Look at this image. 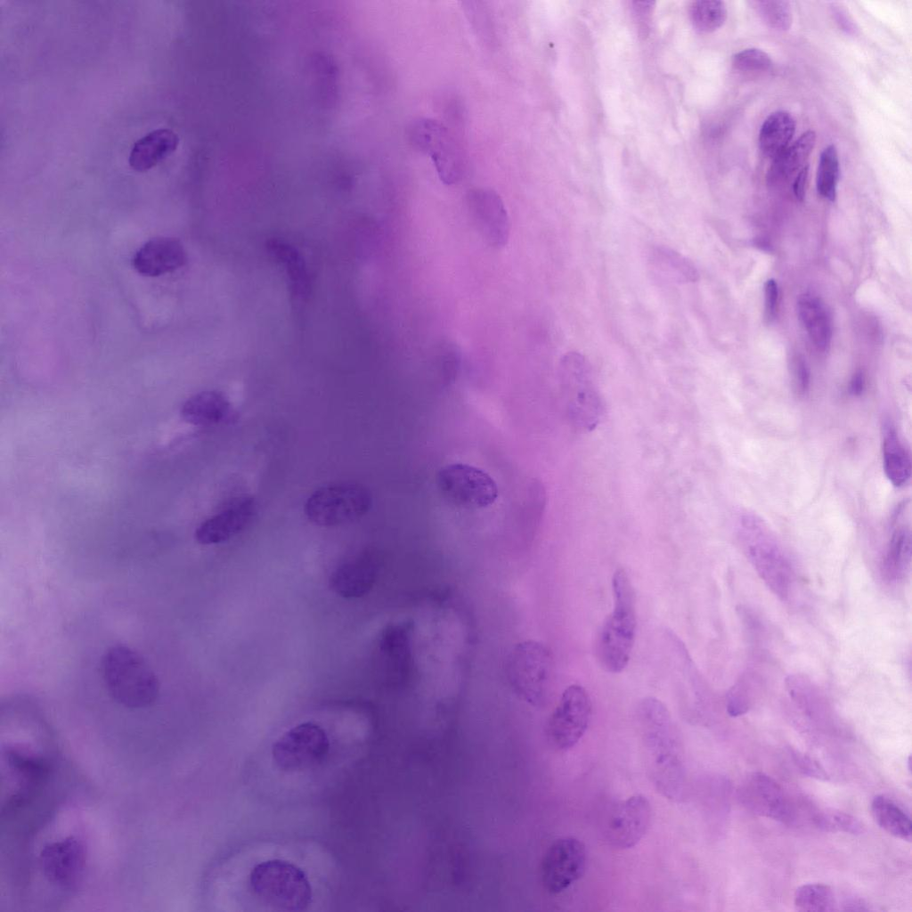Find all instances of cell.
Returning <instances> with one entry per match:
<instances>
[{"mask_svg": "<svg viewBox=\"0 0 912 912\" xmlns=\"http://www.w3.org/2000/svg\"><path fill=\"white\" fill-rule=\"evenodd\" d=\"M865 387V378L861 371H857L851 378L850 383V391L853 395H859L862 394Z\"/></svg>", "mask_w": 912, "mask_h": 912, "instance_id": "b9f144b4", "label": "cell"}, {"mask_svg": "<svg viewBox=\"0 0 912 912\" xmlns=\"http://www.w3.org/2000/svg\"><path fill=\"white\" fill-rule=\"evenodd\" d=\"M441 495L450 503L465 509L493 505L499 494L496 482L482 468L461 462L442 467L436 476Z\"/></svg>", "mask_w": 912, "mask_h": 912, "instance_id": "9c48e42d", "label": "cell"}, {"mask_svg": "<svg viewBox=\"0 0 912 912\" xmlns=\"http://www.w3.org/2000/svg\"><path fill=\"white\" fill-rule=\"evenodd\" d=\"M178 143L179 137L173 130L154 129L133 144L128 163L135 171H147L174 153Z\"/></svg>", "mask_w": 912, "mask_h": 912, "instance_id": "ffe728a7", "label": "cell"}, {"mask_svg": "<svg viewBox=\"0 0 912 912\" xmlns=\"http://www.w3.org/2000/svg\"><path fill=\"white\" fill-rule=\"evenodd\" d=\"M591 708L590 697L582 686L567 687L547 723L546 735L551 746L559 751L574 746L588 729Z\"/></svg>", "mask_w": 912, "mask_h": 912, "instance_id": "8fae6325", "label": "cell"}, {"mask_svg": "<svg viewBox=\"0 0 912 912\" xmlns=\"http://www.w3.org/2000/svg\"><path fill=\"white\" fill-rule=\"evenodd\" d=\"M329 751L330 739L325 730L308 721L283 733L273 745L272 757L281 770L293 772L316 766Z\"/></svg>", "mask_w": 912, "mask_h": 912, "instance_id": "30bf717a", "label": "cell"}, {"mask_svg": "<svg viewBox=\"0 0 912 912\" xmlns=\"http://www.w3.org/2000/svg\"><path fill=\"white\" fill-rule=\"evenodd\" d=\"M910 558V532L906 528H899L892 536L885 558V572L890 579L897 580L904 574Z\"/></svg>", "mask_w": 912, "mask_h": 912, "instance_id": "1f68e13d", "label": "cell"}, {"mask_svg": "<svg viewBox=\"0 0 912 912\" xmlns=\"http://www.w3.org/2000/svg\"><path fill=\"white\" fill-rule=\"evenodd\" d=\"M377 573L375 559L362 553L337 566L330 577L331 589L344 598H358L371 588Z\"/></svg>", "mask_w": 912, "mask_h": 912, "instance_id": "d6986e66", "label": "cell"}, {"mask_svg": "<svg viewBox=\"0 0 912 912\" xmlns=\"http://www.w3.org/2000/svg\"><path fill=\"white\" fill-rule=\"evenodd\" d=\"M464 200L481 238L493 248H503L510 236V218L499 191L489 185H472L466 191Z\"/></svg>", "mask_w": 912, "mask_h": 912, "instance_id": "7c38bea8", "label": "cell"}, {"mask_svg": "<svg viewBox=\"0 0 912 912\" xmlns=\"http://www.w3.org/2000/svg\"><path fill=\"white\" fill-rule=\"evenodd\" d=\"M102 672L108 693L124 707H148L159 695L156 673L143 656L128 646L110 647L102 656Z\"/></svg>", "mask_w": 912, "mask_h": 912, "instance_id": "7a4b0ae2", "label": "cell"}, {"mask_svg": "<svg viewBox=\"0 0 912 912\" xmlns=\"http://www.w3.org/2000/svg\"><path fill=\"white\" fill-rule=\"evenodd\" d=\"M585 867L584 844L572 836L558 838L550 845L542 858V885L551 894L560 893L582 876Z\"/></svg>", "mask_w": 912, "mask_h": 912, "instance_id": "4fadbf2b", "label": "cell"}, {"mask_svg": "<svg viewBox=\"0 0 912 912\" xmlns=\"http://www.w3.org/2000/svg\"><path fill=\"white\" fill-rule=\"evenodd\" d=\"M808 175L809 165L807 163L797 172L795 179L793 183L794 194L798 200H802L804 199Z\"/></svg>", "mask_w": 912, "mask_h": 912, "instance_id": "ab89813d", "label": "cell"}, {"mask_svg": "<svg viewBox=\"0 0 912 912\" xmlns=\"http://www.w3.org/2000/svg\"><path fill=\"white\" fill-rule=\"evenodd\" d=\"M778 300V283L774 279H769L764 284V305L765 314L768 319H771L775 315Z\"/></svg>", "mask_w": 912, "mask_h": 912, "instance_id": "74e56055", "label": "cell"}, {"mask_svg": "<svg viewBox=\"0 0 912 912\" xmlns=\"http://www.w3.org/2000/svg\"><path fill=\"white\" fill-rule=\"evenodd\" d=\"M883 462L885 475L896 487L903 486L911 476L910 454L892 427H886L883 437Z\"/></svg>", "mask_w": 912, "mask_h": 912, "instance_id": "d4e9b609", "label": "cell"}, {"mask_svg": "<svg viewBox=\"0 0 912 912\" xmlns=\"http://www.w3.org/2000/svg\"><path fill=\"white\" fill-rule=\"evenodd\" d=\"M738 530L745 551L766 582L779 595L789 583V566L784 551L765 523L745 512L738 518Z\"/></svg>", "mask_w": 912, "mask_h": 912, "instance_id": "ba28073f", "label": "cell"}, {"mask_svg": "<svg viewBox=\"0 0 912 912\" xmlns=\"http://www.w3.org/2000/svg\"><path fill=\"white\" fill-rule=\"evenodd\" d=\"M182 242L171 237H157L145 242L134 254L132 265L142 276L157 277L172 273L186 262Z\"/></svg>", "mask_w": 912, "mask_h": 912, "instance_id": "ac0fdd59", "label": "cell"}, {"mask_svg": "<svg viewBox=\"0 0 912 912\" xmlns=\"http://www.w3.org/2000/svg\"><path fill=\"white\" fill-rule=\"evenodd\" d=\"M631 9L639 26L644 28H647L653 12L654 2L634 1L632 2Z\"/></svg>", "mask_w": 912, "mask_h": 912, "instance_id": "f35d334b", "label": "cell"}, {"mask_svg": "<svg viewBox=\"0 0 912 912\" xmlns=\"http://www.w3.org/2000/svg\"><path fill=\"white\" fill-rule=\"evenodd\" d=\"M815 142L816 133L808 130L774 158L766 175L767 184L778 186L805 166Z\"/></svg>", "mask_w": 912, "mask_h": 912, "instance_id": "603a6c76", "label": "cell"}, {"mask_svg": "<svg viewBox=\"0 0 912 912\" xmlns=\"http://www.w3.org/2000/svg\"><path fill=\"white\" fill-rule=\"evenodd\" d=\"M268 248L271 254L285 265L294 290L298 294H304L307 289L308 277L301 255L294 247L278 240H271Z\"/></svg>", "mask_w": 912, "mask_h": 912, "instance_id": "83f0119b", "label": "cell"}, {"mask_svg": "<svg viewBox=\"0 0 912 912\" xmlns=\"http://www.w3.org/2000/svg\"><path fill=\"white\" fill-rule=\"evenodd\" d=\"M815 821L819 828L827 832L851 835H860L864 832V826L858 818L843 811H823L817 816Z\"/></svg>", "mask_w": 912, "mask_h": 912, "instance_id": "836d02e7", "label": "cell"}, {"mask_svg": "<svg viewBox=\"0 0 912 912\" xmlns=\"http://www.w3.org/2000/svg\"><path fill=\"white\" fill-rule=\"evenodd\" d=\"M792 755L794 763L803 774L819 780H827L829 778L825 769L813 758L797 751H794Z\"/></svg>", "mask_w": 912, "mask_h": 912, "instance_id": "8d00e7d4", "label": "cell"}, {"mask_svg": "<svg viewBox=\"0 0 912 912\" xmlns=\"http://www.w3.org/2000/svg\"><path fill=\"white\" fill-rule=\"evenodd\" d=\"M183 419L194 426L224 422L231 414L228 398L218 391H202L188 398L181 408Z\"/></svg>", "mask_w": 912, "mask_h": 912, "instance_id": "7402d4cb", "label": "cell"}, {"mask_svg": "<svg viewBox=\"0 0 912 912\" xmlns=\"http://www.w3.org/2000/svg\"><path fill=\"white\" fill-rule=\"evenodd\" d=\"M638 722L654 786L664 797L680 801L686 791L684 750L670 712L660 700L646 697L638 707Z\"/></svg>", "mask_w": 912, "mask_h": 912, "instance_id": "6da1fadb", "label": "cell"}, {"mask_svg": "<svg viewBox=\"0 0 912 912\" xmlns=\"http://www.w3.org/2000/svg\"><path fill=\"white\" fill-rule=\"evenodd\" d=\"M651 805L646 796L634 794L619 802L607 820L605 835L616 849L634 847L646 835L651 822Z\"/></svg>", "mask_w": 912, "mask_h": 912, "instance_id": "5bb4252c", "label": "cell"}, {"mask_svg": "<svg viewBox=\"0 0 912 912\" xmlns=\"http://www.w3.org/2000/svg\"><path fill=\"white\" fill-rule=\"evenodd\" d=\"M839 175L837 150L834 144H830L822 151L818 159L816 175V187L818 194L834 201L836 197Z\"/></svg>", "mask_w": 912, "mask_h": 912, "instance_id": "f546056e", "label": "cell"}, {"mask_svg": "<svg viewBox=\"0 0 912 912\" xmlns=\"http://www.w3.org/2000/svg\"><path fill=\"white\" fill-rule=\"evenodd\" d=\"M552 670L549 647L537 640L517 643L508 656L507 672L514 694L533 706H542L547 698Z\"/></svg>", "mask_w": 912, "mask_h": 912, "instance_id": "8992f818", "label": "cell"}, {"mask_svg": "<svg viewBox=\"0 0 912 912\" xmlns=\"http://www.w3.org/2000/svg\"><path fill=\"white\" fill-rule=\"evenodd\" d=\"M559 388L568 421L577 431L587 433L599 424L604 405L592 368L584 355L571 351L558 365Z\"/></svg>", "mask_w": 912, "mask_h": 912, "instance_id": "277c9868", "label": "cell"}, {"mask_svg": "<svg viewBox=\"0 0 912 912\" xmlns=\"http://www.w3.org/2000/svg\"><path fill=\"white\" fill-rule=\"evenodd\" d=\"M832 9L835 19L840 28L849 34H855L857 30L856 25L847 12L843 8L836 5H834Z\"/></svg>", "mask_w": 912, "mask_h": 912, "instance_id": "60d3db41", "label": "cell"}, {"mask_svg": "<svg viewBox=\"0 0 912 912\" xmlns=\"http://www.w3.org/2000/svg\"><path fill=\"white\" fill-rule=\"evenodd\" d=\"M612 590L614 607L600 630L597 656L606 672L618 673L630 661L637 627L635 591L624 569L615 572Z\"/></svg>", "mask_w": 912, "mask_h": 912, "instance_id": "3957f363", "label": "cell"}, {"mask_svg": "<svg viewBox=\"0 0 912 912\" xmlns=\"http://www.w3.org/2000/svg\"><path fill=\"white\" fill-rule=\"evenodd\" d=\"M796 312L814 347L822 353L827 351L832 340V320L824 302L812 294H803L797 300Z\"/></svg>", "mask_w": 912, "mask_h": 912, "instance_id": "44dd1931", "label": "cell"}, {"mask_svg": "<svg viewBox=\"0 0 912 912\" xmlns=\"http://www.w3.org/2000/svg\"><path fill=\"white\" fill-rule=\"evenodd\" d=\"M372 503L370 491L355 482H338L314 492L305 503L306 517L319 526H338L364 516Z\"/></svg>", "mask_w": 912, "mask_h": 912, "instance_id": "52a82bcc", "label": "cell"}, {"mask_svg": "<svg viewBox=\"0 0 912 912\" xmlns=\"http://www.w3.org/2000/svg\"><path fill=\"white\" fill-rule=\"evenodd\" d=\"M651 261L656 268L678 282H694L698 279V272L694 264L670 248H654Z\"/></svg>", "mask_w": 912, "mask_h": 912, "instance_id": "4316f807", "label": "cell"}, {"mask_svg": "<svg viewBox=\"0 0 912 912\" xmlns=\"http://www.w3.org/2000/svg\"><path fill=\"white\" fill-rule=\"evenodd\" d=\"M40 864L50 883L62 889L75 890L84 876V846L74 837L48 843L41 851Z\"/></svg>", "mask_w": 912, "mask_h": 912, "instance_id": "9a60e30c", "label": "cell"}, {"mask_svg": "<svg viewBox=\"0 0 912 912\" xmlns=\"http://www.w3.org/2000/svg\"><path fill=\"white\" fill-rule=\"evenodd\" d=\"M256 511V505L252 498L236 501L202 522L195 531V539L202 545L226 542L246 528Z\"/></svg>", "mask_w": 912, "mask_h": 912, "instance_id": "2e32d148", "label": "cell"}, {"mask_svg": "<svg viewBox=\"0 0 912 912\" xmlns=\"http://www.w3.org/2000/svg\"><path fill=\"white\" fill-rule=\"evenodd\" d=\"M751 7L770 28L776 30H788L792 25L793 15L789 2L783 0H753L749 2Z\"/></svg>", "mask_w": 912, "mask_h": 912, "instance_id": "d6a6232c", "label": "cell"}, {"mask_svg": "<svg viewBox=\"0 0 912 912\" xmlns=\"http://www.w3.org/2000/svg\"><path fill=\"white\" fill-rule=\"evenodd\" d=\"M795 120L786 110L770 114L761 126L759 147L767 158L774 159L788 145L795 132Z\"/></svg>", "mask_w": 912, "mask_h": 912, "instance_id": "cb8c5ba5", "label": "cell"}, {"mask_svg": "<svg viewBox=\"0 0 912 912\" xmlns=\"http://www.w3.org/2000/svg\"><path fill=\"white\" fill-rule=\"evenodd\" d=\"M794 906L799 911L832 912L836 900L833 890L823 884H808L796 889Z\"/></svg>", "mask_w": 912, "mask_h": 912, "instance_id": "f1b7e54d", "label": "cell"}, {"mask_svg": "<svg viewBox=\"0 0 912 912\" xmlns=\"http://www.w3.org/2000/svg\"><path fill=\"white\" fill-rule=\"evenodd\" d=\"M871 813L876 824L891 835L911 842L910 818L893 801L884 795H876L871 802Z\"/></svg>", "mask_w": 912, "mask_h": 912, "instance_id": "484cf974", "label": "cell"}, {"mask_svg": "<svg viewBox=\"0 0 912 912\" xmlns=\"http://www.w3.org/2000/svg\"><path fill=\"white\" fill-rule=\"evenodd\" d=\"M739 795L744 805L757 815L782 821L788 818V805L781 787L762 772L749 775L740 786Z\"/></svg>", "mask_w": 912, "mask_h": 912, "instance_id": "e0dca14e", "label": "cell"}, {"mask_svg": "<svg viewBox=\"0 0 912 912\" xmlns=\"http://www.w3.org/2000/svg\"><path fill=\"white\" fill-rule=\"evenodd\" d=\"M249 884L259 900L280 910L302 911L313 900L306 874L288 860L273 859L256 864L250 872Z\"/></svg>", "mask_w": 912, "mask_h": 912, "instance_id": "5b68a950", "label": "cell"}, {"mask_svg": "<svg viewBox=\"0 0 912 912\" xmlns=\"http://www.w3.org/2000/svg\"><path fill=\"white\" fill-rule=\"evenodd\" d=\"M732 66L739 71H766L772 67V61L764 51L748 48L733 55Z\"/></svg>", "mask_w": 912, "mask_h": 912, "instance_id": "e575fe53", "label": "cell"}, {"mask_svg": "<svg viewBox=\"0 0 912 912\" xmlns=\"http://www.w3.org/2000/svg\"><path fill=\"white\" fill-rule=\"evenodd\" d=\"M789 372L794 392L803 396L808 393L810 383V370L804 358L797 354L789 359Z\"/></svg>", "mask_w": 912, "mask_h": 912, "instance_id": "d590c367", "label": "cell"}, {"mask_svg": "<svg viewBox=\"0 0 912 912\" xmlns=\"http://www.w3.org/2000/svg\"><path fill=\"white\" fill-rule=\"evenodd\" d=\"M690 20L696 30L711 33L720 28L728 15L724 2L720 0H698L689 9Z\"/></svg>", "mask_w": 912, "mask_h": 912, "instance_id": "4dcf8cb0", "label": "cell"}]
</instances>
